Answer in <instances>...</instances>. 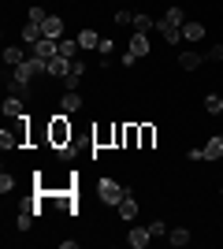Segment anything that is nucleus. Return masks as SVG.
<instances>
[{"instance_id":"nucleus-2","label":"nucleus","mask_w":223,"mask_h":249,"mask_svg":"<svg viewBox=\"0 0 223 249\" xmlns=\"http://www.w3.org/2000/svg\"><path fill=\"white\" fill-rule=\"evenodd\" d=\"M45 63H49V60H37V56L22 60L19 67H11V82H19V86H30L34 78H41V74H45Z\"/></svg>"},{"instance_id":"nucleus-5","label":"nucleus","mask_w":223,"mask_h":249,"mask_svg":"<svg viewBox=\"0 0 223 249\" xmlns=\"http://www.w3.org/2000/svg\"><path fill=\"white\" fill-rule=\"evenodd\" d=\"M93 145H97V149H116V123L93 126Z\"/></svg>"},{"instance_id":"nucleus-7","label":"nucleus","mask_w":223,"mask_h":249,"mask_svg":"<svg viewBox=\"0 0 223 249\" xmlns=\"http://www.w3.org/2000/svg\"><path fill=\"white\" fill-rule=\"evenodd\" d=\"M30 56H37V60H52V56H60V41H52V37H41L37 45H30Z\"/></svg>"},{"instance_id":"nucleus-11","label":"nucleus","mask_w":223,"mask_h":249,"mask_svg":"<svg viewBox=\"0 0 223 249\" xmlns=\"http://www.w3.org/2000/svg\"><path fill=\"white\" fill-rule=\"evenodd\" d=\"M149 242H153L149 227H130V231H127V246H130V249H145Z\"/></svg>"},{"instance_id":"nucleus-14","label":"nucleus","mask_w":223,"mask_h":249,"mask_svg":"<svg viewBox=\"0 0 223 249\" xmlns=\"http://www.w3.org/2000/svg\"><path fill=\"white\" fill-rule=\"evenodd\" d=\"M205 60H208V56H201L197 49H186V52L179 56V67H182V71H197V67H201Z\"/></svg>"},{"instance_id":"nucleus-9","label":"nucleus","mask_w":223,"mask_h":249,"mask_svg":"<svg viewBox=\"0 0 223 249\" xmlns=\"http://www.w3.org/2000/svg\"><path fill=\"white\" fill-rule=\"evenodd\" d=\"M153 30H160V37H164L168 45H179V41H182V26H171L168 19H156V26H153Z\"/></svg>"},{"instance_id":"nucleus-18","label":"nucleus","mask_w":223,"mask_h":249,"mask_svg":"<svg viewBox=\"0 0 223 249\" xmlns=\"http://www.w3.org/2000/svg\"><path fill=\"white\" fill-rule=\"evenodd\" d=\"M205 160H223V134H212L205 142Z\"/></svg>"},{"instance_id":"nucleus-13","label":"nucleus","mask_w":223,"mask_h":249,"mask_svg":"<svg viewBox=\"0 0 223 249\" xmlns=\"http://www.w3.org/2000/svg\"><path fill=\"white\" fill-rule=\"evenodd\" d=\"M0 112L8 115V119H19V115H26V108H22V97L8 93V97H4V104H0Z\"/></svg>"},{"instance_id":"nucleus-19","label":"nucleus","mask_w":223,"mask_h":249,"mask_svg":"<svg viewBox=\"0 0 223 249\" xmlns=\"http://www.w3.org/2000/svg\"><path fill=\"white\" fill-rule=\"evenodd\" d=\"M22 60H30V56H26L19 45H8V49H4V67H19Z\"/></svg>"},{"instance_id":"nucleus-4","label":"nucleus","mask_w":223,"mask_h":249,"mask_svg":"<svg viewBox=\"0 0 223 249\" xmlns=\"http://www.w3.org/2000/svg\"><path fill=\"white\" fill-rule=\"evenodd\" d=\"M116 149H141V123H116Z\"/></svg>"},{"instance_id":"nucleus-22","label":"nucleus","mask_w":223,"mask_h":249,"mask_svg":"<svg viewBox=\"0 0 223 249\" xmlns=\"http://www.w3.org/2000/svg\"><path fill=\"white\" fill-rule=\"evenodd\" d=\"M168 242H171L175 249L186 246V242H190V231H186V227H171V231H168Z\"/></svg>"},{"instance_id":"nucleus-35","label":"nucleus","mask_w":223,"mask_h":249,"mask_svg":"<svg viewBox=\"0 0 223 249\" xmlns=\"http://www.w3.org/2000/svg\"><path fill=\"white\" fill-rule=\"evenodd\" d=\"M119 63H123V67H134V63H138V56H130V52H123V56H119Z\"/></svg>"},{"instance_id":"nucleus-17","label":"nucleus","mask_w":223,"mask_h":249,"mask_svg":"<svg viewBox=\"0 0 223 249\" xmlns=\"http://www.w3.org/2000/svg\"><path fill=\"white\" fill-rule=\"evenodd\" d=\"M82 93H78V89H74V93H64V97H60V112H67V115H71V112H82Z\"/></svg>"},{"instance_id":"nucleus-33","label":"nucleus","mask_w":223,"mask_h":249,"mask_svg":"<svg viewBox=\"0 0 223 249\" xmlns=\"http://www.w3.org/2000/svg\"><path fill=\"white\" fill-rule=\"evenodd\" d=\"M208 60H212V63H220V60H223V45H220V41L208 49Z\"/></svg>"},{"instance_id":"nucleus-32","label":"nucleus","mask_w":223,"mask_h":249,"mask_svg":"<svg viewBox=\"0 0 223 249\" xmlns=\"http://www.w3.org/2000/svg\"><path fill=\"white\" fill-rule=\"evenodd\" d=\"M112 52H116V41H112V37H101V56H112Z\"/></svg>"},{"instance_id":"nucleus-8","label":"nucleus","mask_w":223,"mask_h":249,"mask_svg":"<svg viewBox=\"0 0 223 249\" xmlns=\"http://www.w3.org/2000/svg\"><path fill=\"white\" fill-rule=\"evenodd\" d=\"M45 74H49V78H67V74H71V60H67V56H52V60L45 63Z\"/></svg>"},{"instance_id":"nucleus-1","label":"nucleus","mask_w":223,"mask_h":249,"mask_svg":"<svg viewBox=\"0 0 223 249\" xmlns=\"http://www.w3.org/2000/svg\"><path fill=\"white\" fill-rule=\"evenodd\" d=\"M71 134H74V130H71V119H67V112L52 115V119H49V126H45V142H49L52 149H60V153L71 145Z\"/></svg>"},{"instance_id":"nucleus-3","label":"nucleus","mask_w":223,"mask_h":249,"mask_svg":"<svg viewBox=\"0 0 223 249\" xmlns=\"http://www.w3.org/2000/svg\"><path fill=\"white\" fill-rule=\"evenodd\" d=\"M127 194H130V190L123 186V182H119V178H97V197L104 201L108 208H116L119 201L127 197Z\"/></svg>"},{"instance_id":"nucleus-25","label":"nucleus","mask_w":223,"mask_h":249,"mask_svg":"<svg viewBox=\"0 0 223 249\" xmlns=\"http://www.w3.org/2000/svg\"><path fill=\"white\" fill-rule=\"evenodd\" d=\"M205 112H208V115H220L223 112V97L220 93H208V97H205Z\"/></svg>"},{"instance_id":"nucleus-12","label":"nucleus","mask_w":223,"mask_h":249,"mask_svg":"<svg viewBox=\"0 0 223 249\" xmlns=\"http://www.w3.org/2000/svg\"><path fill=\"white\" fill-rule=\"evenodd\" d=\"M205 22H197V19H186V26H182V37H186V41L190 45H197V41H205Z\"/></svg>"},{"instance_id":"nucleus-16","label":"nucleus","mask_w":223,"mask_h":249,"mask_svg":"<svg viewBox=\"0 0 223 249\" xmlns=\"http://www.w3.org/2000/svg\"><path fill=\"white\" fill-rule=\"evenodd\" d=\"M19 37H22V45H37L45 37V34H41V22H30V19H26V26L19 30Z\"/></svg>"},{"instance_id":"nucleus-34","label":"nucleus","mask_w":223,"mask_h":249,"mask_svg":"<svg viewBox=\"0 0 223 249\" xmlns=\"http://www.w3.org/2000/svg\"><path fill=\"white\" fill-rule=\"evenodd\" d=\"M186 160H205V145L201 149H186Z\"/></svg>"},{"instance_id":"nucleus-26","label":"nucleus","mask_w":223,"mask_h":249,"mask_svg":"<svg viewBox=\"0 0 223 249\" xmlns=\"http://www.w3.org/2000/svg\"><path fill=\"white\" fill-rule=\"evenodd\" d=\"M164 19H168L171 26H186V11H182V8H168V11H164Z\"/></svg>"},{"instance_id":"nucleus-27","label":"nucleus","mask_w":223,"mask_h":249,"mask_svg":"<svg viewBox=\"0 0 223 249\" xmlns=\"http://www.w3.org/2000/svg\"><path fill=\"white\" fill-rule=\"evenodd\" d=\"M168 223H164V219H153V223H149V234H153V238H168Z\"/></svg>"},{"instance_id":"nucleus-28","label":"nucleus","mask_w":223,"mask_h":249,"mask_svg":"<svg viewBox=\"0 0 223 249\" xmlns=\"http://www.w3.org/2000/svg\"><path fill=\"white\" fill-rule=\"evenodd\" d=\"M11 190H15V175H11V171H4V175H0V194L8 197Z\"/></svg>"},{"instance_id":"nucleus-31","label":"nucleus","mask_w":223,"mask_h":249,"mask_svg":"<svg viewBox=\"0 0 223 249\" xmlns=\"http://www.w3.org/2000/svg\"><path fill=\"white\" fill-rule=\"evenodd\" d=\"M130 22H134V11H116V26H130Z\"/></svg>"},{"instance_id":"nucleus-6","label":"nucleus","mask_w":223,"mask_h":249,"mask_svg":"<svg viewBox=\"0 0 223 249\" xmlns=\"http://www.w3.org/2000/svg\"><path fill=\"white\" fill-rule=\"evenodd\" d=\"M149 49H153V45H149V34H141V30L130 34V41H127L130 56H138V60H141V56H149Z\"/></svg>"},{"instance_id":"nucleus-20","label":"nucleus","mask_w":223,"mask_h":249,"mask_svg":"<svg viewBox=\"0 0 223 249\" xmlns=\"http://www.w3.org/2000/svg\"><path fill=\"white\" fill-rule=\"evenodd\" d=\"M82 52V45H78V37H60V56H67V60H74Z\"/></svg>"},{"instance_id":"nucleus-29","label":"nucleus","mask_w":223,"mask_h":249,"mask_svg":"<svg viewBox=\"0 0 223 249\" xmlns=\"http://www.w3.org/2000/svg\"><path fill=\"white\" fill-rule=\"evenodd\" d=\"M26 19H30V22H45V19H49V11H45L41 4H34V8L26 11Z\"/></svg>"},{"instance_id":"nucleus-24","label":"nucleus","mask_w":223,"mask_h":249,"mask_svg":"<svg viewBox=\"0 0 223 249\" xmlns=\"http://www.w3.org/2000/svg\"><path fill=\"white\" fill-rule=\"evenodd\" d=\"M153 145H156V126L141 123V149H153Z\"/></svg>"},{"instance_id":"nucleus-15","label":"nucleus","mask_w":223,"mask_h":249,"mask_svg":"<svg viewBox=\"0 0 223 249\" xmlns=\"http://www.w3.org/2000/svg\"><path fill=\"white\" fill-rule=\"evenodd\" d=\"M41 34L52 37V41H60V37H64V19H60V15H49V19L41 22Z\"/></svg>"},{"instance_id":"nucleus-10","label":"nucleus","mask_w":223,"mask_h":249,"mask_svg":"<svg viewBox=\"0 0 223 249\" xmlns=\"http://www.w3.org/2000/svg\"><path fill=\"white\" fill-rule=\"evenodd\" d=\"M116 212H119V219L134 223V219H138V212H141V208H138V201H134V194H127V197L119 201V205H116Z\"/></svg>"},{"instance_id":"nucleus-21","label":"nucleus","mask_w":223,"mask_h":249,"mask_svg":"<svg viewBox=\"0 0 223 249\" xmlns=\"http://www.w3.org/2000/svg\"><path fill=\"white\" fill-rule=\"evenodd\" d=\"M130 26H134V30H141V34H149L153 26H156V19H153V15H145V11H134V22H130Z\"/></svg>"},{"instance_id":"nucleus-30","label":"nucleus","mask_w":223,"mask_h":249,"mask_svg":"<svg viewBox=\"0 0 223 249\" xmlns=\"http://www.w3.org/2000/svg\"><path fill=\"white\" fill-rule=\"evenodd\" d=\"M78 86H82V74H67L64 78V93H74Z\"/></svg>"},{"instance_id":"nucleus-23","label":"nucleus","mask_w":223,"mask_h":249,"mask_svg":"<svg viewBox=\"0 0 223 249\" xmlns=\"http://www.w3.org/2000/svg\"><path fill=\"white\" fill-rule=\"evenodd\" d=\"M78 45H82V49H101V37H97V30H78Z\"/></svg>"}]
</instances>
